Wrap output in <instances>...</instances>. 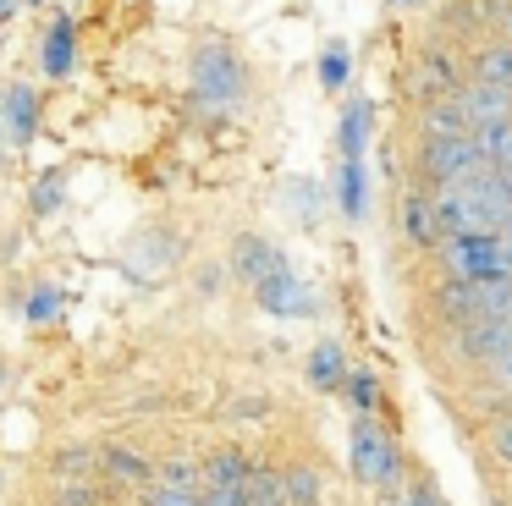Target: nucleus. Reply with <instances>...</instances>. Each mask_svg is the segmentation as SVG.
I'll list each match as a JSON object with an SVG mask.
<instances>
[{
	"mask_svg": "<svg viewBox=\"0 0 512 506\" xmlns=\"http://www.w3.org/2000/svg\"><path fill=\"white\" fill-rule=\"evenodd\" d=\"M441 259L463 281H496V275H512V237L507 231H457L441 242Z\"/></svg>",
	"mask_w": 512,
	"mask_h": 506,
	"instance_id": "1",
	"label": "nucleus"
},
{
	"mask_svg": "<svg viewBox=\"0 0 512 506\" xmlns=\"http://www.w3.org/2000/svg\"><path fill=\"white\" fill-rule=\"evenodd\" d=\"M424 176H430L435 187L446 182H463V176H479L485 171V149H479L474 132H457V138H424V154H419Z\"/></svg>",
	"mask_w": 512,
	"mask_h": 506,
	"instance_id": "2",
	"label": "nucleus"
},
{
	"mask_svg": "<svg viewBox=\"0 0 512 506\" xmlns=\"http://www.w3.org/2000/svg\"><path fill=\"white\" fill-rule=\"evenodd\" d=\"M193 88H199L204 105H232L243 94V66H237V55L226 44H204L193 55Z\"/></svg>",
	"mask_w": 512,
	"mask_h": 506,
	"instance_id": "3",
	"label": "nucleus"
},
{
	"mask_svg": "<svg viewBox=\"0 0 512 506\" xmlns=\"http://www.w3.org/2000/svg\"><path fill=\"white\" fill-rule=\"evenodd\" d=\"M347 457H353V473L364 484H391L397 479V446H391V435L375 429V424H353V446H347Z\"/></svg>",
	"mask_w": 512,
	"mask_h": 506,
	"instance_id": "4",
	"label": "nucleus"
},
{
	"mask_svg": "<svg viewBox=\"0 0 512 506\" xmlns=\"http://www.w3.org/2000/svg\"><path fill=\"white\" fill-rule=\"evenodd\" d=\"M232 270H237V281H248V286L259 292V286L276 281L281 270H292V264L281 259L276 242H265V237H237V248H232Z\"/></svg>",
	"mask_w": 512,
	"mask_h": 506,
	"instance_id": "5",
	"label": "nucleus"
},
{
	"mask_svg": "<svg viewBox=\"0 0 512 506\" xmlns=\"http://www.w3.org/2000/svg\"><path fill=\"white\" fill-rule=\"evenodd\" d=\"M259 308H270V314H281V319H309L320 303H314V292L298 281V275H292V270H281L276 281H265V286H259Z\"/></svg>",
	"mask_w": 512,
	"mask_h": 506,
	"instance_id": "6",
	"label": "nucleus"
},
{
	"mask_svg": "<svg viewBox=\"0 0 512 506\" xmlns=\"http://www.w3.org/2000/svg\"><path fill=\"white\" fill-rule=\"evenodd\" d=\"M457 105L468 110V121L474 127H490V121H512V88H496V83H468L457 88Z\"/></svg>",
	"mask_w": 512,
	"mask_h": 506,
	"instance_id": "7",
	"label": "nucleus"
},
{
	"mask_svg": "<svg viewBox=\"0 0 512 506\" xmlns=\"http://www.w3.org/2000/svg\"><path fill=\"white\" fill-rule=\"evenodd\" d=\"M457 330H463V336H457V347H463L468 358H485L490 363L496 352L512 347V319H485V314H479V319H463Z\"/></svg>",
	"mask_w": 512,
	"mask_h": 506,
	"instance_id": "8",
	"label": "nucleus"
},
{
	"mask_svg": "<svg viewBox=\"0 0 512 506\" xmlns=\"http://www.w3.org/2000/svg\"><path fill=\"white\" fill-rule=\"evenodd\" d=\"M0 116H6V127H12V143H28L39 127V94L28 83H12L6 94H0Z\"/></svg>",
	"mask_w": 512,
	"mask_h": 506,
	"instance_id": "9",
	"label": "nucleus"
},
{
	"mask_svg": "<svg viewBox=\"0 0 512 506\" xmlns=\"http://www.w3.org/2000/svg\"><path fill=\"white\" fill-rule=\"evenodd\" d=\"M369 127H375V110H369V99H353V105L342 110V121H336V149H342V160H364Z\"/></svg>",
	"mask_w": 512,
	"mask_h": 506,
	"instance_id": "10",
	"label": "nucleus"
},
{
	"mask_svg": "<svg viewBox=\"0 0 512 506\" xmlns=\"http://www.w3.org/2000/svg\"><path fill=\"white\" fill-rule=\"evenodd\" d=\"M336 204H342L347 220H364L369 209V176H364V160H342L336 171Z\"/></svg>",
	"mask_w": 512,
	"mask_h": 506,
	"instance_id": "11",
	"label": "nucleus"
},
{
	"mask_svg": "<svg viewBox=\"0 0 512 506\" xmlns=\"http://www.w3.org/2000/svg\"><path fill=\"white\" fill-rule=\"evenodd\" d=\"M78 66V39H72V17H56L45 33V72L50 77H72Z\"/></svg>",
	"mask_w": 512,
	"mask_h": 506,
	"instance_id": "12",
	"label": "nucleus"
},
{
	"mask_svg": "<svg viewBox=\"0 0 512 506\" xmlns=\"http://www.w3.org/2000/svg\"><path fill=\"white\" fill-rule=\"evenodd\" d=\"M309 385L314 391H342L347 385V358L336 341H320V347L309 352Z\"/></svg>",
	"mask_w": 512,
	"mask_h": 506,
	"instance_id": "13",
	"label": "nucleus"
},
{
	"mask_svg": "<svg viewBox=\"0 0 512 506\" xmlns=\"http://www.w3.org/2000/svg\"><path fill=\"white\" fill-rule=\"evenodd\" d=\"M435 308H441L452 325H463V319H479V281H463V275H452V281L441 286V297H435Z\"/></svg>",
	"mask_w": 512,
	"mask_h": 506,
	"instance_id": "14",
	"label": "nucleus"
},
{
	"mask_svg": "<svg viewBox=\"0 0 512 506\" xmlns=\"http://www.w3.org/2000/svg\"><path fill=\"white\" fill-rule=\"evenodd\" d=\"M457 132H474L468 110L457 99H430L424 105V138H457Z\"/></svg>",
	"mask_w": 512,
	"mask_h": 506,
	"instance_id": "15",
	"label": "nucleus"
},
{
	"mask_svg": "<svg viewBox=\"0 0 512 506\" xmlns=\"http://www.w3.org/2000/svg\"><path fill=\"white\" fill-rule=\"evenodd\" d=\"M402 231H408V242L430 248V242L441 237V215H435V198H430V204H424V198H408V204H402Z\"/></svg>",
	"mask_w": 512,
	"mask_h": 506,
	"instance_id": "16",
	"label": "nucleus"
},
{
	"mask_svg": "<svg viewBox=\"0 0 512 506\" xmlns=\"http://www.w3.org/2000/svg\"><path fill=\"white\" fill-rule=\"evenodd\" d=\"M457 83V72H452V61L446 55H424L419 61V72H413V88L419 94H430V99H446V88Z\"/></svg>",
	"mask_w": 512,
	"mask_h": 506,
	"instance_id": "17",
	"label": "nucleus"
},
{
	"mask_svg": "<svg viewBox=\"0 0 512 506\" xmlns=\"http://www.w3.org/2000/svg\"><path fill=\"white\" fill-rule=\"evenodd\" d=\"M479 149L496 171H512V121H490V127H474Z\"/></svg>",
	"mask_w": 512,
	"mask_h": 506,
	"instance_id": "18",
	"label": "nucleus"
},
{
	"mask_svg": "<svg viewBox=\"0 0 512 506\" xmlns=\"http://www.w3.org/2000/svg\"><path fill=\"white\" fill-rule=\"evenodd\" d=\"M248 457L243 451H221L215 462H204V490H215V484H248Z\"/></svg>",
	"mask_w": 512,
	"mask_h": 506,
	"instance_id": "19",
	"label": "nucleus"
},
{
	"mask_svg": "<svg viewBox=\"0 0 512 506\" xmlns=\"http://www.w3.org/2000/svg\"><path fill=\"white\" fill-rule=\"evenodd\" d=\"M347 77H353V50H347L342 39H336V44H325V50H320V83L336 94V88H342Z\"/></svg>",
	"mask_w": 512,
	"mask_h": 506,
	"instance_id": "20",
	"label": "nucleus"
},
{
	"mask_svg": "<svg viewBox=\"0 0 512 506\" xmlns=\"http://www.w3.org/2000/svg\"><path fill=\"white\" fill-rule=\"evenodd\" d=\"M479 314L485 319H512V275L479 281Z\"/></svg>",
	"mask_w": 512,
	"mask_h": 506,
	"instance_id": "21",
	"label": "nucleus"
},
{
	"mask_svg": "<svg viewBox=\"0 0 512 506\" xmlns=\"http://www.w3.org/2000/svg\"><path fill=\"white\" fill-rule=\"evenodd\" d=\"M479 83H496V88H512V44H496V50L479 55Z\"/></svg>",
	"mask_w": 512,
	"mask_h": 506,
	"instance_id": "22",
	"label": "nucleus"
},
{
	"mask_svg": "<svg viewBox=\"0 0 512 506\" xmlns=\"http://www.w3.org/2000/svg\"><path fill=\"white\" fill-rule=\"evenodd\" d=\"M28 198H34V215H56L61 198H67V176H61V171H45V176L34 182V193H28Z\"/></svg>",
	"mask_w": 512,
	"mask_h": 506,
	"instance_id": "23",
	"label": "nucleus"
},
{
	"mask_svg": "<svg viewBox=\"0 0 512 506\" xmlns=\"http://www.w3.org/2000/svg\"><path fill=\"white\" fill-rule=\"evenodd\" d=\"M23 314H28V325H50V319L61 314V286H34L28 303H23Z\"/></svg>",
	"mask_w": 512,
	"mask_h": 506,
	"instance_id": "24",
	"label": "nucleus"
},
{
	"mask_svg": "<svg viewBox=\"0 0 512 506\" xmlns=\"http://www.w3.org/2000/svg\"><path fill=\"white\" fill-rule=\"evenodd\" d=\"M287 506H320V479H314V468H287Z\"/></svg>",
	"mask_w": 512,
	"mask_h": 506,
	"instance_id": "25",
	"label": "nucleus"
},
{
	"mask_svg": "<svg viewBox=\"0 0 512 506\" xmlns=\"http://www.w3.org/2000/svg\"><path fill=\"white\" fill-rule=\"evenodd\" d=\"M105 473L122 479V484H144L149 479V462L133 457V451H105Z\"/></svg>",
	"mask_w": 512,
	"mask_h": 506,
	"instance_id": "26",
	"label": "nucleus"
},
{
	"mask_svg": "<svg viewBox=\"0 0 512 506\" xmlns=\"http://www.w3.org/2000/svg\"><path fill=\"white\" fill-rule=\"evenodd\" d=\"M160 484H166V490H193L199 495V462H188V457H177V462H166V468H160Z\"/></svg>",
	"mask_w": 512,
	"mask_h": 506,
	"instance_id": "27",
	"label": "nucleus"
},
{
	"mask_svg": "<svg viewBox=\"0 0 512 506\" xmlns=\"http://www.w3.org/2000/svg\"><path fill=\"white\" fill-rule=\"evenodd\" d=\"M314 193H320V187H314L309 176H298V182L287 187V198L298 204V215H303V220H314V215H320V204H314Z\"/></svg>",
	"mask_w": 512,
	"mask_h": 506,
	"instance_id": "28",
	"label": "nucleus"
},
{
	"mask_svg": "<svg viewBox=\"0 0 512 506\" xmlns=\"http://www.w3.org/2000/svg\"><path fill=\"white\" fill-rule=\"evenodd\" d=\"M490 385H496L501 396H512V347L490 358Z\"/></svg>",
	"mask_w": 512,
	"mask_h": 506,
	"instance_id": "29",
	"label": "nucleus"
},
{
	"mask_svg": "<svg viewBox=\"0 0 512 506\" xmlns=\"http://www.w3.org/2000/svg\"><path fill=\"white\" fill-rule=\"evenodd\" d=\"M144 506H204V495H193V490H166V484H160V490L149 495Z\"/></svg>",
	"mask_w": 512,
	"mask_h": 506,
	"instance_id": "30",
	"label": "nucleus"
},
{
	"mask_svg": "<svg viewBox=\"0 0 512 506\" xmlns=\"http://www.w3.org/2000/svg\"><path fill=\"white\" fill-rule=\"evenodd\" d=\"M347 385H353V402H358V413H369V402H375V380H369V374L358 369V374H347Z\"/></svg>",
	"mask_w": 512,
	"mask_h": 506,
	"instance_id": "31",
	"label": "nucleus"
},
{
	"mask_svg": "<svg viewBox=\"0 0 512 506\" xmlns=\"http://www.w3.org/2000/svg\"><path fill=\"white\" fill-rule=\"evenodd\" d=\"M490 446H496V457H501V462H512V418L496 429V435H490Z\"/></svg>",
	"mask_w": 512,
	"mask_h": 506,
	"instance_id": "32",
	"label": "nucleus"
},
{
	"mask_svg": "<svg viewBox=\"0 0 512 506\" xmlns=\"http://www.w3.org/2000/svg\"><path fill=\"white\" fill-rule=\"evenodd\" d=\"M89 501H94L89 490H67V495H61V506H89Z\"/></svg>",
	"mask_w": 512,
	"mask_h": 506,
	"instance_id": "33",
	"label": "nucleus"
},
{
	"mask_svg": "<svg viewBox=\"0 0 512 506\" xmlns=\"http://www.w3.org/2000/svg\"><path fill=\"white\" fill-rule=\"evenodd\" d=\"M12 17H17V0H0V28H6Z\"/></svg>",
	"mask_w": 512,
	"mask_h": 506,
	"instance_id": "34",
	"label": "nucleus"
},
{
	"mask_svg": "<svg viewBox=\"0 0 512 506\" xmlns=\"http://www.w3.org/2000/svg\"><path fill=\"white\" fill-rule=\"evenodd\" d=\"M402 506H435V501H430V495H424V490H413V495H408V501H402Z\"/></svg>",
	"mask_w": 512,
	"mask_h": 506,
	"instance_id": "35",
	"label": "nucleus"
},
{
	"mask_svg": "<svg viewBox=\"0 0 512 506\" xmlns=\"http://www.w3.org/2000/svg\"><path fill=\"white\" fill-rule=\"evenodd\" d=\"M501 28H507V33H512V0H507V11H501Z\"/></svg>",
	"mask_w": 512,
	"mask_h": 506,
	"instance_id": "36",
	"label": "nucleus"
},
{
	"mask_svg": "<svg viewBox=\"0 0 512 506\" xmlns=\"http://www.w3.org/2000/svg\"><path fill=\"white\" fill-rule=\"evenodd\" d=\"M391 6H419V0H391Z\"/></svg>",
	"mask_w": 512,
	"mask_h": 506,
	"instance_id": "37",
	"label": "nucleus"
},
{
	"mask_svg": "<svg viewBox=\"0 0 512 506\" xmlns=\"http://www.w3.org/2000/svg\"><path fill=\"white\" fill-rule=\"evenodd\" d=\"M501 176H507V193H512V171H501Z\"/></svg>",
	"mask_w": 512,
	"mask_h": 506,
	"instance_id": "38",
	"label": "nucleus"
},
{
	"mask_svg": "<svg viewBox=\"0 0 512 506\" xmlns=\"http://www.w3.org/2000/svg\"><path fill=\"white\" fill-rule=\"evenodd\" d=\"M507 237H512V226H507Z\"/></svg>",
	"mask_w": 512,
	"mask_h": 506,
	"instance_id": "39",
	"label": "nucleus"
},
{
	"mask_svg": "<svg viewBox=\"0 0 512 506\" xmlns=\"http://www.w3.org/2000/svg\"><path fill=\"white\" fill-rule=\"evenodd\" d=\"M28 6H34V0H28Z\"/></svg>",
	"mask_w": 512,
	"mask_h": 506,
	"instance_id": "40",
	"label": "nucleus"
}]
</instances>
